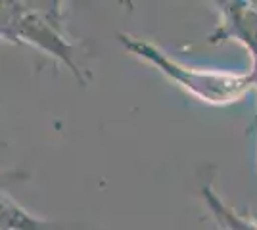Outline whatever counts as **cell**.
<instances>
[{
    "mask_svg": "<svg viewBox=\"0 0 257 230\" xmlns=\"http://www.w3.org/2000/svg\"><path fill=\"white\" fill-rule=\"evenodd\" d=\"M223 23L211 35V43L232 39L246 46L251 56L249 75L257 88V4L255 2H217Z\"/></svg>",
    "mask_w": 257,
    "mask_h": 230,
    "instance_id": "cell-3",
    "label": "cell"
},
{
    "mask_svg": "<svg viewBox=\"0 0 257 230\" xmlns=\"http://www.w3.org/2000/svg\"><path fill=\"white\" fill-rule=\"evenodd\" d=\"M202 199L205 201L207 209L211 211L217 224L223 230H257V220L234 211L215 192V188L211 184H205L202 188Z\"/></svg>",
    "mask_w": 257,
    "mask_h": 230,
    "instance_id": "cell-5",
    "label": "cell"
},
{
    "mask_svg": "<svg viewBox=\"0 0 257 230\" xmlns=\"http://www.w3.org/2000/svg\"><path fill=\"white\" fill-rule=\"evenodd\" d=\"M255 4H257V2H255Z\"/></svg>",
    "mask_w": 257,
    "mask_h": 230,
    "instance_id": "cell-6",
    "label": "cell"
},
{
    "mask_svg": "<svg viewBox=\"0 0 257 230\" xmlns=\"http://www.w3.org/2000/svg\"><path fill=\"white\" fill-rule=\"evenodd\" d=\"M62 2L0 0V37L12 43L37 46L44 54L62 62L79 81L88 83L90 75L79 62V48L65 35Z\"/></svg>",
    "mask_w": 257,
    "mask_h": 230,
    "instance_id": "cell-1",
    "label": "cell"
},
{
    "mask_svg": "<svg viewBox=\"0 0 257 230\" xmlns=\"http://www.w3.org/2000/svg\"><path fill=\"white\" fill-rule=\"evenodd\" d=\"M117 37L127 52L154 66L161 75H165L169 81L177 83L188 94H192L205 104H213V106L232 104L242 98L249 88H253L249 73H223V71L196 69L177 62L175 58H171L167 52H163L146 39L128 33H119Z\"/></svg>",
    "mask_w": 257,
    "mask_h": 230,
    "instance_id": "cell-2",
    "label": "cell"
},
{
    "mask_svg": "<svg viewBox=\"0 0 257 230\" xmlns=\"http://www.w3.org/2000/svg\"><path fill=\"white\" fill-rule=\"evenodd\" d=\"M0 230H60L52 220L35 217L0 190Z\"/></svg>",
    "mask_w": 257,
    "mask_h": 230,
    "instance_id": "cell-4",
    "label": "cell"
}]
</instances>
